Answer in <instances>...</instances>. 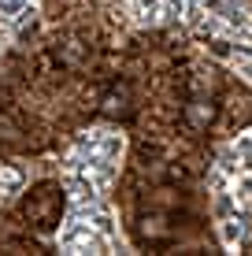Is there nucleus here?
Listing matches in <instances>:
<instances>
[{
	"instance_id": "f257e3e1",
	"label": "nucleus",
	"mask_w": 252,
	"mask_h": 256,
	"mask_svg": "<svg viewBox=\"0 0 252 256\" xmlns=\"http://www.w3.org/2000/svg\"><path fill=\"white\" fill-rule=\"evenodd\" d=\"M186 119L193 122V126H208V122L215 119V104H212V100H193V104H186Z\"/></svg>"
},
{
	"instance_id": "f03ea898",
	"label": "nucleus",
	"mask_w": 252,
	"mask_h": 256,
	"mask_svg": "<svg viewBox=\"0 0 252 256\" xmlns=\"http://www.w3.org/2000/svg\"><path fill=\"white\" fill-rule=\"evenodd\" d=\"M104 112H108V116H126V112H130V96H126V90L108 93V100H104Z\"/></svg>"
},
{
	"instance_id": "7ed1b4c3",
	"label": "nucleus",
	"mask_w": 252,
	"mask_h": 256,
	"mask_svg": "<svg viewBox=\"0 0 252 256\" xmlns=\"http://www.w3.org/2000/svg\"><path fill=\"white\" fill-rule=\"evenodd\" d=\"M0 4H4V8H19V0H0Z\"/></svg>"
}]
</instances>
